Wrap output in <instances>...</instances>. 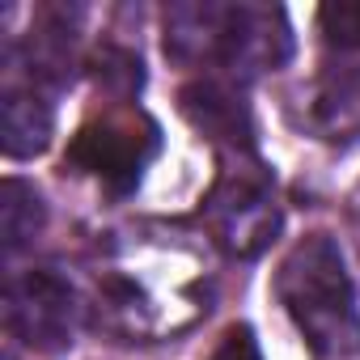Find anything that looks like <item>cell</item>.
I'll use <instances>...</instances> for the list:
<instances>
[{"label":"cell","mask_w":360,"mask_h":360,"mask_svg":"<svg viewBox=\"0 0 360 360\" xmlns=\"http://www.w3.org/2000/svg\"><path fill=\"white\" fill-rule=\"evenodd\" d=\"M212 309V271L204 250L157 225L110 233L89 263L85 314L119 339H165Z\"/></svg>","instance_id":"6da1fadb"},{"label":"cell","mask_w":360,"mask_h":360,"mask_svg":"<svg viewBox=\"0 0 360 360\" xmlns=\"http://www.w3.org/2000/svg\"><path fill=\"white\" fill-rule=\"evenodd\" d=\"M165 56L187 68L204 64L229 77H259L292 60V26L271 5L183 0L165 9Z\"/></svg>","instance_id":"7a4b0ae2"},{"label":"cell","mask_w":360,"mask_h":360,"mask_svg":"<svg viewBox=\"0 0 360 360\" xmlns=\"http://www.w3.org/2000/svg\"><path fill=\"white\" fill-rule=\"evenodd\" d=\"M276 297L292 318L309 360H360L356 284L330 233H309L284 255L276 271Z\"/></svg>","instance_id":"3957f363"},{"label":"cell","mask_w":360,"mask_h":360,"mask_svg":"<svg viewBox=\"0 0 360 360\" xmlns=\"http://www.w3.org/2000/svg\"><path fill=\"white\" fill-rule=\"evenodd\" d=\"M157 153H161L157 119L144 115L140 106L115 102L110 110L94 115L72 136L64 165H72L77 174L98 178L110 195H127V191L140 187V178H144V169Z\"/></svg>","instance_id":"277c9868"},{"label":"cell","mask_w":360,"mask_h":360,"mask_svg":"<svg viewBox=\"0 0 360 360\" xmlns=\"http://www.w3.org/2000/svg\"><path fill=\"white\" fill-rule=\"evenodd\" d=\"M204 225L212 242L233 259H255L276 242L284 212L271 187V174L255 157H238V165L221 169L204 200Z\"/></svg>","instance_id":"5b68a950"},{"label":"cell","mask_w":360,"mask_h":360,"mask_svg":"<svg viewBox=\"0 0 360 360\" xmlns=\"http://www.w3.org/2000/svg\"><path fill=\"white\" fill-rule=\"evenodd\" d=\"M85 318V292L60 267H22L5 280V330L39 356L72 347Z\"/></svg>","instance_id":"8992f818"},{"label":"cell","mask_w":360,"mask_h":360,"mask_svg":"<svg viewBox=\"0 0 360 360\" xmlns=\"http://www.w3.org/2000/svg\"><path fill=\"white\" fill-rule=\"evenodd\" d=\"M297 123L330 144L360 140V60L326 64L297 102Z\"/></svg>","instance_id":"52a82bcc"},{"label":"cell","mask_w":360,"mask_h":360,"mask_svg":"<svg viewBox=\"0 0 360 360\" xmlns=\"http://www.w3.org/2000/svg\"><path fill=\"white\" fill-rule=\"evenodd\" d=\"M56 136V85L30 72H9L0 94V144L5 157H39Z\"/></svg>","instance_id":"ba28073f"},{"label":"cell","mask_w":360,"mask_h":360,"mask_svg":"<svg viewBox=\"0 0 360 360\" xmlns=\"http://www.w3.org/2000/svg\"><path fill=\"white\" fill-rule=\"evenodd\" d=\"M178 110L187 115V123L195 131H204L212 144H221L229 157H255V123H250V106L246 98L217 77L191 81L178 94Z\"/></svg>","instance_id":"9c48e42d"},{"label":"cell","mask_w":360,"mask_h":360,"mask_svg":"<svg viewBox=\"0 0 360 360\" xmlns=\"http://www.w3.org/2000/svg\"><path fill=\"white\" fill-rule=\"evenodd\" d=\"M47 225V204L43 195L22 183V178H5V187H0V246L5 255H22Z\"/></svg>","instance_id":"30bf717a"},{"label":"cell","mask_w":360,"mask_h":360,"mask_svg":"<svg viewBox=\"0 0 360 360\" xmlns=\"http://www.w3.org/2000/svg\"><path fill=\"white\" fill-rule=\"evenodd\" d=\"M94 81H98L110 98L131 102V98L140 94V85H144V64H140V56H131V51H123V47H102V51L94 56Z\"/></svg>","instance_id":"8fae6325"},{"label":"cell","mask_w":360,"mask_h":360,"mask_svg":"<svg viewBox=\"0 0 360 360\" xmlns=\"http://www.w3.org/2000/svg\"><path fill=\"white\" fill-rule=\"evenodd\" d=\"M318 30L339 51H360V0H330L318 9Z\"/></svg>","instance_id":"7c38bea8"},{"label":"cell","mask_w":360,"mask_h":360,"mask_svg":"<svg viewBox=\"0 0 360 360\" xmlns=\"http://www.w3.org/2000/svg\"><path fill=\"white\" fill-rule=\"evenodd\" d=\"M208 360H263V352H259V339L250 326H229Z\"/></svg>","instance_id":"4fadbf2b"}]
</instances>
